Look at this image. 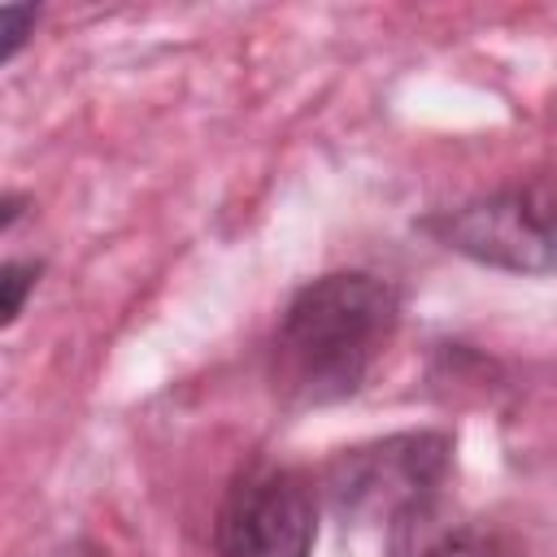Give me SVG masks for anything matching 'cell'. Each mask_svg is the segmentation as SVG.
I'll list each match as a JSON object with an SVG mask.
<instances>
[{
  "mask_svg": "<svg viewBox=\"0 0 557 557\" xmlns=\"http://www.w3.org/2000/svg\"><path fill=\"white\" fill-rule=\"evenodd\" d=\"M400 322L392 283L339 270L305 283L270 339V379L292 405H331L352 396L383 357Z\"/></svg>",
  "mask_w": 557,
  "mask_h": 557,
  "instance_id": "1",
  "label": "cell"
},
{
  "mask_svg": "<svg viewBox=\"0 0 557 557\" xmlns=\"http://www.w3.org/2000/svg\"><path fill=\"white\" fill-rule=\"evenodd\" d=\"M435 231L470 261L513 274H548L557 270V178L535 174L474 196L461 209H448Z\"/></svg>",
  "mask_w": 557,
  "mask_h": 557,
  "instance_id": "2",
  "label": "cell"
},
{
  "mask_svg": "<svg viewBox=\"0 0 557 557\" xmlns=\"http://www.w3.org/2000/svg\"><path fill=\"white\" fill-rule=\"evenodd\" d=\"M318 505L305 474L287 466H248L222 496L213 544L218 557H309Z\"/></svg>",
  "mask_w": 557,
  "mask_h": 557,
  "instance_id": "3",
  "label": "cell"
},
{
  "mask_svg": "<svg viewBox=\"0 0 557 557\" xmlns=\"http://www.w3.org/2000/svg\"><path fill=\"white\" fill-rule=\"evenodd\" d=\"M444 479V440L440 435H400L379 448H357L335 470L339 509H387L392 531L435 505Z\"/></svg>",
  "mask_w": 557,
  "mask_h": 557,
  "instance_id": "4",
  "label": "cell"
},
{
  "mask_svg": "<svg viewBox=\"0 0 557 557\" xmlns=\"http://www.w3.org/2000/svg\"><path fill=\"white\" fill-rule=\"evenodd\" d=\"M392 557H513L505 540L474 522H435L431 509L392 531Z\"/></svg>",
  "mask_w": 557,
  "mask_h": 557,
  "instance_id": "5",
  "label": "cell"
},
{
  "mask_svg": "<svg viewBox=\"0 0 557 557\" xmlns=\"http://www.w3.org/2000/svg\"><path fill=\"white\" fill-rule=\"evenodd\" d=\"M35 278H39V265L35 261H9L4 265V322H13L17 313H22V300H26V292L35 287Z\"/></svg>",
  "mask_w": 557,
  "mask_h": 557,
  "instance_id": "6",
  "label": "cell"
},
{
  "mask_svg": "<svg viewBox=\"0 0 557 557\" xmlns=\"http://www.w3.org/2000/svg\"><path fill=\"white\" fill-rule=\"evenodd\" d=\"M0 22H4V35H9L4 57H13L17 44H22V35H26V26H35V9H17V4H9V9H0Z\"/></svg>",
  "mask_w": 557,
  "mask_h": 557,
  "instance_id": "7",
  "label": "cell"
}]
</instances>
